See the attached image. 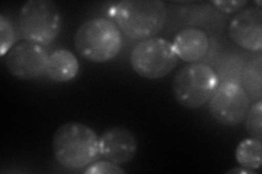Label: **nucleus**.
Returning <instances> with one entry per match:
<instances>
[{
    "instance_id": "obj_1",
    "label": "nucleus",
    "mask_w": 262,
    "mask_h": 174,
    "mask_svg": "<svg viewBox=\"0 0 262 174\" xmlns=\"http://www.w3.org/2000/svg\"><path fill=\"white\" fill-rule=\"evenodd\" d=\"M110 15L128 38L141 41L159 34L167 11L161 0H122L111 8Z\"/></svg>"
},
{
    "instance_id": "obj_2",
    "label": "nucleus",
    "mask_w": 262,
    "mask_h": 174,
    "mask_svg": "<svg viewBox=\"0 0 262 174\" xmlns=\"http://www.w3.org/2000/svg\"><path fill=\"white\" fill-rule=\"evenodd\" d=\"M98 139L94 130L83 123H64L56 130L53 137L55 159L70 170L88 168L100 156Z\"/></svg>"
},
{
    "instance_id": "obj_3",
    "label": "nucleus",
    "mask_w": 262,
    "mask_h": 174,
    "mask_svg": "<svg viewBox=\"0 0 262 174\" xmlns=\"http://www.w3.org/2000/svg\"><path fill=\"white\" fill-rule=\"evenodd\" d=\"M73 44L88 61L104 63L117 57L122 47V36L114 21L94 18L81 24L73 37Z\"/></svg>"
},
{
    "instance_id": "obj_4",
    "label": "nucleus",
    "mask_w": 262,
    "mask_h": 174,
    "mask_svg": "<svg viewBox=\"0 0 262 174\" xmlns=\"http://www.w3.org/2000/svg\"><path fill=\"white\" fill-rule=\"evenodd\" d=\"M219 86L215 72L206 63L194 62L179 70L173 80V94L179 105L198 109L206 105Z\"/></svg>"
},
{
    "instance_id": "obj_5",
    "label": "nucleus",
    "mask_w": 262,
    "mask_h": 174,
    "mask_svg": "<svg viewBox=\"0 0 262 174\" xmlns=\"http://www.w3.org/2000/svg\"><path fill=\"white\" fill-rule=\"evenodd\" d=\"M19 27L27 40L49 45L61 29L59 8L52 0H30L20 11Z\"/></svg>"
},
{
    "instance_id": "obj_6",
    "label": "nucleus",
    "mask_w": 262,
    "mask_h": 174,
    "mask_svg": "<svg viewBox=\"0 0 262 174\" xmlns=\"http://www.w3.org/2000/svg\"><path fill=\"white\" fill-rule=\"evenodd\" d=\"M178 61L173 44L169 40L153 37L141 40L133 49L130 64L143 79L158 80L173 71Z\"/></svg>"
},
{
    "instance_id": "obj_7",
    "label": "nucleus",
    "mask_w": 262,
    "mask_h": 174,
    "mask_svg": "<svg viewBox=\"0 0 262 174\" xmlns=\"http://www.w3.org/2000/svg\"><path fill=\"white\" fill-rule=\"evenodd\" d=\"M209 110L216 122L226 127L242 123L250 108V98L238 82L221 83L210 98Z\"/></svg>"
},
{
    "instance_id": "obj_8",
    "label": "nucleus",
    "mask_w": 262,
    "mask_h": 174,
    "mask_svg": "<svg viewBox=\"0 0 262 174\" xmlns=\"http://www.w3.org/2000/svg\"><path fill=\"white\" fill-rule=\"evenodd\" d=\"M6 56L7 69L16 79L31 81L46 73L49 55L42 45L23 41L12 47Z\"/></svg>"
},
{
    "instance_id": "obj_9",
    "label": "nucleus",
    "mask_w": 262,
    "mask_h": 174,
    "mask_svg": "<svg viewBox=\"0 0 262 174\" xmlns=\"http://www.w3.org/2000/svg\"><path fill=\"white\" fill-rule=\"evenodd\" d=\"M229 36L242 48L249 52L262 49V10L250 7L236 14L228 28Z\"/></svg>"
},
{
    "instance_id": "obj_10",
    "label": "nucleus",
    "mask_w": 262,
    "mask_h": 174,
    "mask_svg": "<svg viewBox=\"0 0 262 174\" xmlns=\"http://www.w3.org/2000/svg\"><path fill=\"white\" fill-rule=\"evenodd\" d=\"M100 156L116 164H125L135 158L138 151L137 137L130 130L115 127L106 130L98 139Z\"/></svg>"
},
{
    "instance_id": "obj_11",
    "label": "nucleus",
    "mask_w": 262,
    "mask_h": 174,
    "mask_svg": "<svg viewBox=\"0 0 262 174\" xmlns=\"http://www.w3.org/2000/svg\"><path fill=\"white\" fill-rule=\"evenodd\" d=\"M171 44L178 59L194 63L208 54L210 39L200 29L186 28L177 33Z\"/></svg>"
},
{
    "instance_id": "obj_12",
    "label": "nucleus",
    "mask_w": 262,
    "mask_h": 174,
    "mask_svg": "<svg viewBox=\"0 0 262 174\" xmlns=\"http://www.w3.org/2000/svg\"><path fill=\"white\" fill-rule=\"evenodd\" d=\"M80 69L77 57L67 49H57L48 57L46 74L52 81L64 83L75 79Z\"/></svg>"
},
{
    "instance_id": "obj_13",
    "label": "nucleus",
    "mask_w": 262,
    "mask_h": 174,
    "mask_svg": "<svg viewBox=\"0 0 262 174\" xmlns=\"http://www.w3.org/2000/svg\"><path fill=\"white\" fill-rule=\"evenodd\" d=\"M243 88L249 98L261 101L262 98V58L259 56L246 63L242 71Z\"/></svg>"
},
{
    "instance_id": "obj_14",
    "label": "nucleus",
    "mask_w": 262,
    "mask_h": 174,
    "mask_svg": "<svg viewBox=\"0 0 262 174\" xmlns=\"http://www.w3.org/2000/svg\"><path fill=\"white\" fill-rule=\"evenodd\" d=\"M236 161L242 168L258 170L262 162V143L256 138H247L237 146L235 152Z\"/></svg>"
},
{
    "instance_id": "obj_15",
    "label": "nucleus",
    "mask_w": 262,
    "mask_h": 174,
    "mask_svg": "<svg viewBox=\"0 0 262 174\" xmlns=\"http://www.w3.org/2000/svg\"><path fill=\"white\" fill-rule=\"evenodd\" d=\"M245 127L247 133L252 137L262 139V101L253 104L245 118Z\"/></svg>"
},
{
    "instance_id": "obj_16",
    "label": "nucleus",
    "mask_w": 262,
    "mask_h": 174,
    "mask_svg": "<svg viewBox=\"0 0 262 174\" xmlns=\"http://www.w3.org/2000/svg\"><path fill=\"white\" fill-rule=\"evenodd\" d=\"M15 41L14 28L11 21L5 16L0 15V56L5 57L12 48Z\"/></svg>"
},
{
    "instance_id": "obj_17",
    "label": "nucleus",
    "mask_w": 262,
    "mask_h": 174,
    "mask_svg": "<svg viewBox=\"0 0 262 174\" xmlns=\"http://www.w3.org/2000/svg\"><path fill=\"white\" fill-rule=\"evenodd\" d=\"M126 171L112 161H97L85 169L86 174H121Z\"/></svg>"
},
{
    "instance_id": "obj_18",
    "label": "nucleus",
    "mask_w": 262,
    "mask_h": 174,
    "mask_svg": "<svg viewBox=\"0 0 262 174\" xmlns=\"http://www.w3.org/2000/svg\"><path fill=\"white\" fill-rule=\"evenodd\" d=\"M220 11L225 13H232L234 11H237L243 6L247 5V2H241V0H233V2H213Z\"/></svg>"
},
{
    "instance_id": "obj_19",
    "label": "nucleus",
    "mask_w": 262,
    "mask_h": 174,
    "mask_svg": "<svg viewBox=\"0 0 262 174\" xmlns=\"http://www.w3.org/2000/svg\"><path fill=\"white\" fill-rule=\"evenodd\" d=\"M228 173H248V174H251L253 173V170H249V169H246V168H243V169H232L229 170Z\"/></svg>"
}]
</instances>
